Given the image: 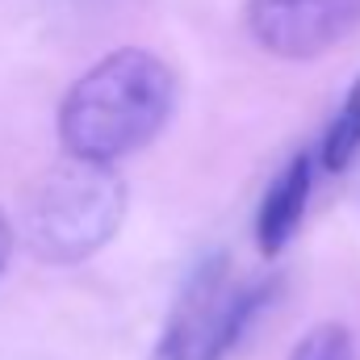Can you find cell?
<instances>
[{
  "label": "cell",
  "mask_w": 360,
  "mask_h": 360,
  "mask_svg": "<svg viewBox=\"0 0 360 360\" xmlns=\"http://www.w3.org/2000/svg\"><path fill=\"white\" fill-rule=\"evenodd\" d=\"M8 256H13V226H8V218L0 210V269L8 264Z\"/></svg>",
  "instance_id": "8"
},
{
  "label": "cell",
  "mask_w": 360,
  "mask_h": 360,
  "mask_svg": "<svg viewBox=\"0 0 360 360\" xmlns=\"http://www.w3.org/2000/svg\"><path fill=\"white\" fill-rule=\"evenodd\" d=\"M360 25V0H248L252 38L281 59H310Z\"/></svg>",
  "instance_id": "4"
},
{
  "label": "cell",
  "mask_w": 360,
  "mask_h": 360,
  "mask_svg": "<svg viewBox=\"0 0 360 360\" xmlns=\"http://www.w3.org/2000/svg\"><path fill=\"white\" fill-rule=\"evenodd\" d=\"M122 214L126 184L113 164L68 155L38 180L25 205V243L51 264H72L113 239Z\"/></svg>",
  "instance_id": "2"
},
{
  "label": "cell",
  "mask_w": 360,
  "mask_h": 360,
  "mask_svg": "<svg viewBox=\"0 0 360 360\" xmlns=\"http://www.w3.org/2000/svg\"><path fill=\"white\" fill-rule=\"evenodd\" d=\"M314 188V155L310 151H297L276 180L269 184L264 201H260V218H256V239L264 252H281L289 243V235L297 231L302 214H306V197Z\"/></svg>",
  "instance_id": "5"
},
{
  "label": "cell",
  "mask_w": 360,
  "mask_h": 360,
  "mask_svg": "<svg viewBox=\"0 0 360 360\" xmlns=\"http://www.w3.org/2000/svg\"><path fill=\"white\" fill-rule=\"evenodd\" d=\"M264 302L260 285H239L222 260H210L180 297L151 360H222Z\"/></svg>",
  "instance_id": "3"
},
{
  "label": "cell",
  "mask_w": 360,
  "mask_h": 360,
  "mask_svg": "<svg viewBox=\"0 0 360 360\" xmlns=\"http://www.w3.org/2000/svg\"><path fill=\"white\" fill-rule=\"evenodd\" d=\"M356 155H360V80H356V89L348 92L344 109L335 113V122H331V130H327V139L319 147V160H323L327 172L348 168Z\"/></svg>",
  "instance_id": "6"
},
{
  "label": "cell",
  "mask_w": 360,
  "mask_h": 360,
  "mask_svg": "<svg viewBox=\"0 0 360 360\" xmlns=\"http://www.w3.org/2000/svg\"><path fill=\"white\" fill-rule=\"evenodd\" d=\"M176 96L172 68L151 51H113L96 59L59 105V139L68 155L113 164L143 147L168 117Z\"/></svg>",
  "instance_id": "1"
},
{
  "label": "cell",
  "mask_w": 360,
  "mask_h": 360,
  "mask_svg": "<svg viewBox=\"0 0 360 360\" xmlns=\"http://www.w3.org/2000/svg\"><path fill=\"white\" fill-rule=\"evenodd\" d=\"M289 360H356V348H352V335L348 327L340 323H323L314 331H306L293 348Z\"/></svg>",
  "instance_id": "7"
}]
</instances>
